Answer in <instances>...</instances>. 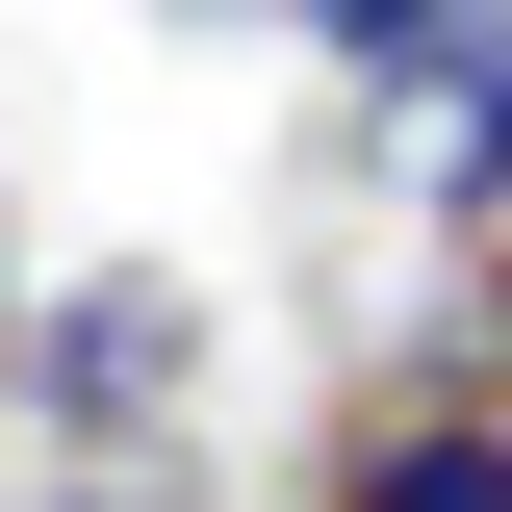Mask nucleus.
I'll return each mask as SVG.
<instances>
[{
  "label": "nucleus",
  "mask_w": 512,
  "mask_h": 512,
  "mask_svg": "<svg viewBox=\"0 0 512 512\" xmlns=\"http://www.w3.org/2000/svg\"><path fill=\"white\" fill-rule=\"evenodd\" d=\"M0 487H26V410H0Z\"/></svg>",
  "instance_id": "8"
},
{
  "label": "nucleus",
  "mask_w": 512,
  "mask_h": 512,
  "mask_svg": "<svg viewBox=\"0 0 512 512\" xmlns=\"http://www.w3.org/2000/svg\"><path fill=\"white\" fill-rule=\"evenodd\" d=\"M461 26H487V0H308L282 52H333V103H410V77H436Z\"/></svg>",
  "instance_id": "4"
},
{
  "label": "nucleus",
  "mask_w": 512,
  "mask_h": 512,
  "mask_svg": "<svg viewBox=\"0 0 512 512\" xmlns=\"http://www.w3.org/2000/svg\"><path fill=\"white\" fill-rule=\"evenodd\" d=\"M461 282H487V384H512V256H461Z\"/></svg>",
  "instance_id": "7"
},
{
  "label": "nucleus",
  "mask_w": 512,
  "mask_h": 512,
  "mask_svg": "<svg viewBox=\"0 0 512 512\" xmlns=\"http://www.w3.org/2000/svg\"><path fill=\"white\" fill-rule=\"evenodd\" d=\"M359 154H384V205H410L436 256H512V0L410 77V103H359Z\"/></svg>",
  "instance_id": "3"
},
{
  "label": "nucleus",
  "mask_w": 512,
  "mask_h": 512,
  "mask_svg": "<svg viewBox=\"0 0 512 512\" xmlns=\"http://www.w3.org/2000/svg\"><path fill=\"white\" fill-rule=\"evenodd\" d=\"M26 308H52V256H26V205H0V359H26Z\"/></svg>",
  "instance_id": "6"
},
{
  "label": "nucleus",
  "mask_w": 512,
  "mask_h": 512,
  "mask_svg": "<svg viewBox=\"0 0 512 512\" xmlns=\"http://www.w3.org/2000/svg\"><path fill=\"white\" fill-rule=\"evenodd\" d=\"M205 359H231L205 256H77L0 359V410H26V461H205Z\"/></svg>",
  "instance_id": "1"
},
{
  "label": "nucleus",
  "mask_w": 512,
  "mask_h": 512,
  "mask_svg": "<svg viewBox=\"0 0 512 512\" xmlns=\"http://www.w3.org/2000/svg\"><path fill=\"white\" fill-rule=\"evenodd\" d=\"M154 26H180V52H256V26H308V0H154Z\"/></svg>",
  "instance_id": "5"
},
{
  "label": "nucleus",
  "mask_w": 512,
  "mask_h": 512,
  "mask_svg": "<svg viewBox=\"0 0 512 512\" xmlns=\"http://www.w3.org/2000/svg\"><path fill=\"white\" fill-rule=\"evenodd\" d=\"M308 512H512V384L487 333H410L308 410Z\"/></svg>",
  "instance_id": "2"
}]
</instances>
